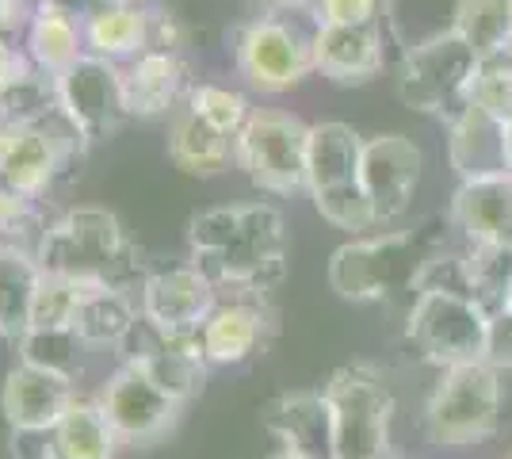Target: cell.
I'll use <instances>...</instances> for the list:
<instances>
[{
	"mask_svg": "<svg viewBox=\"0 0 512 459\" xmlns=\"http://www.w3.org/2000/svg\"><path fill=\"white\" fill-rule=\"evenodd\" d=\"M169 161L180 173L207 180V176H218L230 165H237L234 138L214 131L188 104H180L169 119Z\"/></svg>",
	"mask_w": 512,
	"mask_h": 459,
	"instance_id": "484cf974",
	"label": "cell"
},
{
	"mask_svg": "<svg viewBox=\"0 0 512 459\" xmlns=\"http://www.w3.org/2000/svg\"><path fill=\"white\" fill-rule=\"evenodd\" d=\"M467 104L470 108H482L497 115V119H509L512 115V46L509 50H497L478 58L474 77L467 88Z\"/></svg>",
	"mask_w": 512,
	"mask_h": 459,
	"instance_id": "e575fe53",
	"label": "cell"
},
{
	"mask_svg": "<svg viewBox=\"0 0 512 459\" xmlns=\"http://www.w3.org/2000/svg\"><path fill=\"white\" fill-rule=\"evenodd\" d=\"M54 92H58V108L73 119V127L88 142L111 138L130 119L123 66L104 58H92V54L77 58L65 73L54 77Z\"/></svg>",
	"mask_w": 512,
	"mask_h": 459,
	"instance_id": "7c38bea8",
	"label": "cell"
},
{
	"mask_svg": "<svg viewBox=\"0 0 512 459\" xmlns=\"http://www.w3.org/2000/svg\"><path fill=\"white\" fill-rule=\"evenodd\" d=\"M12 459H54V429H8Z\"/></svg>",
	"mask_w": 512,
	"mask_h": 459,
	"instance_id": "f35d334b",
	"label": "cell"
},
{
	"mask_svg": "<svg viewBox=\"0 0 512 459\" xmlns=\"http://www.w3.org/2000/svg\"><path fill=\"white\" fill-rule=\"evenodd\" d=\"M31 8L35 4H27V0H0V39L16 43L27 31V23H31Z\"/></svg>",
	"mask_w": 512,
	"mask_h": 459,
	"instance_id": "ab89813d",
	"label": "cell"
},
{
	"mask_svg": "<svg viewBox=\"0 0 512 459\" xmlns=\"http://www.w3.org/2000/svg\"><path fill=\"white\" fill-rule=\"evenodd\" d=\"M43 272L69 276L88 287H123L146 280L153 264L142 261V253L130 245L119 215L107 207H73L50 222L43 245L35 253Z\"/></svg>",
	"mask_w": 512,
	"mask_h": 459,
	"instance_id": "3957f363",
	"label": "cell"
},
{
	"mask_svg": "<svg viewBox=\"0 0 512 459\" xmlns=\"http://www.w3.org/2000/svg\"><path fill=\"white\" fill-rule=\"evenodd\" d=\"M474 50L451 27L406 46L398 62V100L413 111L455 119L467 108V88L474 77Z\"/></svg>",
	"mask_w": 512,
	"mask_h": 459,
	"instance_id": "9c48e42d",
	"label": "cell"
},
{
	"mask_svg": "<svg viewBox=\"0 0 512 459\" xmlns=\"http://www.w3.org/2000/svg\"><path fill=\"white\" fill-rule=\"evenodd\" d=\"M50 222L54 219H46V207L39 199H27L0 184V241H4V245L39 253Z\"/></svg>",
	"mask_w": 512,
	"mask_h": 459,
	"instance_id": "836d02e7",
	"label": "cell"
},
{
	"mask_svg": "<svg viewBox=\"0 0 512 459\" xmlns=\"http://www.w3.org/2000/svg\"><path fill=\"white\" fill-rule=\"evenodd\" d=\"M23 50L35 69H43L46 77H58L77 58H85V16L69 0H39L23 31Z\"/></svg>",
	"mask_w": 512,
	"mask_h": 459,
	"instance_id": "7402d4cb",
	"label": "cell"
},
{
	"mask_svg": "<svg viewBox=\"0 0 512 459\" xmlns=\"http://www.w3.org/2000/svg\"><path fill=\"white\" fill-rule=\"evenodd\" d=\"M142 329L138 295L123 287H88L85 303L77 310L73 333L85 341V349H119Z\"/></svg>",
	"mask_w": 512,
	"mask_h": 459,
	"instance_id": "4316f807",
	"label": "cell"
},
{
	"mask_svg": "<svg viewBox=\"0 0 512 459\" xmlns=\"http://www.w3.org/2000/svg\"><path fill=\"white\" fill-rule=\"evenodd\" d=\"M386 66L383 27H356V23H318L314 31V73L333 85H367Z\"/></svg>",
	"mask_w": 512,
	"mask_h": 459,
	"instance_id": "2e32d148",
	"label": "cell"
},
{
	"mask_svg": "<svg viewBox=\"0 0 512 459\" xmlns=\"http://www.w3.org/2000/svg\"><path fill=\"white\" fill-rule=\"evenodd\" d=\"M43 280V268L35 253L0 245V341L20 345L23 333L31 329V306Z\"/></svg>",
	"mask_w": 512,
	"mask_h": 459,
	"instance_id": "83f0119b",
	"label": "cell"
},
{
	"mask_svg": "<svg viewBox=\"0 0 512 459\" xmlns=\"http://www.w3.org/2000/svg\"><path fill=\"white\" fill-rule=\"evenodd\" d=\"M505 146H509V169H512V115L505 119Z\"/></svg>",
	"mask_w": 512,
	"mask_h": 459,
	"instance_id": "7bdbcfd3",
	"label": "cell"
},
{
	"mask_svg": "<svg viewBox=\"0 0 512 459\" xmlns=\"http://www.w3.org/2000/svg\"><path fill=\"white\" fill-rule=\"evenodd\" d=\"M85 291H88V284H77V280H69V276H54V272H43L39 291H35V306H31V329H73L77 310L85 303Z\"/></svg>",
	"mask_w": 512,
	"mask_h": 459,
	"instance_id": "d590c367",
	"label": "cell"
},
{
	"mask_svg": "<svg viewBox=\"0 0 512 459\" xmlns=\"http://www.w3.org/2000/svg\"><path fill=\"white\" fill-rule=\"evenodd\" d=\"M92 398L104 410L107 425L115 429L119 444H130V448L157 444L165 433H172V425L180 417V406L157 391L130 360H123L115 372L107 375Z\"/></svg>",
	"mask_w": 512,
	"mask_h": 459,
	"instance_id": "5bb4252c",
	"label": "cell"
},
{
	"mask_svg": "<svg viewBox=\"0 0 512 459\" xmlns=\"http://www.w3.org/2000/svg\"><path fill=\"white\" fill-rule=\"evenodd\" d=\"M448 222L467 241H512V173L459 180Z\"/></svg>",
	"mask_w": 512,
	"mask_h": 459,
	"instance_id": "44dd1931",
	"label": "cell"
},
{
	"mask_svg": "<svg viewBox=\"0 0 512 459\" xmlns=\"http://www.w3.org/2000/svg\"><path fill=\"white\" fill-rule=\"evenodd\" d=\"M451 31L474 50V58H486L512 46V0H459Z\"/></svg>",
	"mask_w": 512,
	"mask_h": 459,
	"instance_id": "4dcf8cb0",
	"label": "cell"
},
{
	"mask_svg": "<svg viewBox=\"0 0 512 459\" xmlns=\"http://www.w3.org/2000/svg\"><path fill=\"white\" fill-rule=\"evenodd\" d=\"M65 176V165L50 134L39 123H0V184L43 203Z\"/></svg>",
	"mask_w": 512,
	"mask_h": 459,
	"instance_id": "e0dca14e",
	"label": "cell"
},
{
	"mask_svg": "<svg viewBox=\"0 0 512 459\" xmlns=\"http://www.w3.org/2000/svg\"><path fill=\"white\" fill-rule=\"evenodd\" d=\"M306 12H268L234 31V62L245 85L264 96L299 88L314 73V31L299 20Z\"/></svg>",
	"mask_w": 512,
	"mask_h": 459,
	"instance_id": "52a82bcc",
	"label": "cell"
},
{
	"mask_svg": "<svg viewBox=\"0 0 512 459\" xmlns=\"http://www.w3.org/2000/svg\"><path fill=\"white\" fill-rule=\"evenodd\" d=\"M394 0H314L318 23H356V27H383Z\"/></svg>",
	"mask_w": 512,
	"mask_h": 459,
	"instance_id": "8d00e7d4",
	"label": "cell"
},
{
	"mask_svg": "<svg viewBox=\"0 0 512 459\" xmlns=\"http://www.w3.org/2000/svg\"><path fill=\"white\" fill-rule=\"evenodd\" d=\"M188 261L218 291L272 295L287 276V222L272 203H222L192 215Z\"/></svg>",
	"mask_w": 512,
	"mask_h": 459,
	"instance_id": "6da1fadb",
	"label": "cell"
},
{
	"mask_svg": "<svg viewBox=\"0 0 512 459\" xmlns=\"http://www.w3.org/2000/svg\"><path fill=\"white\" fill-rule=\"evenodd\" d=\"M463 280L474 303L486 310H501L512 291V241H467L459 249Z\"/></svg>",
	"mask_w": 512,
	"mask_h": 459,
	"instance_id": "f546056e",
	"label": "cell"
},
{
	"mask_svg": "<svg viewBox=\"0 0 512 459\" xmlns=\"http://www.w3.org/2000/svg\"><path fill=\"white\" fill-rule=\"evenodd\" d=\"M81 16H85V54L92 58L119 66L150 50V4L142 0H107Z\"/></svg>",
	"mask_w": 512,
	"mask_h": 459,
	"instance_id": "cb8c5ba5",
	"label": "cell"
},
{
	"mask_svg": "<svg viewBox=\"0 0 512 459\" xmlns=\"http://www.w3.org/2000/svg\"><path fill=\"white\" fill-rule=\"evenodd\" d=\"M123 81H127V104L130 115L138 119H153V115H169L176 111L188 92H192V69L188 58L180 50H142L127 69H123Z\"/></svg>",
	"mask_w": 512,
	"mask_h": 459,
	"instance_id": "ffe728a7",
	"label": "cell"
},
{
	"mask_svg": "<svg viewBox=\"0 0 512 459\" xmlns=\"http://www.w3.org/2000/svg\"><path fill=\"white\" fill-rule=\"evenodd\" d=\"M505 421V383L486 360L444 368L421 410V440L432 452L459 456L490 444Z\"/></svg>",
	"mask_w": 512,
	"mask_h": 459,
	"instance_id": "277c9868",
	"label": "cell"
},
{
	"mask_svg": "<svg viewBox=\"0 0 512 459\" xmlns=\"http://www.w3.org/2000/svg\"><path fill=\"white\" fill-rule=\"evenodd\" d=\"M490 310L474 303L463 291L428 287L417 291L406 310V341L432 368H459L474 364L486 352Z\"/></svg>",
	"mask_w": 512,
	"mask_h": 459,
	"instance_id": "ba28073f",
	"label": "cell"
},
{
	"mask_svg": "<svg viewBox=\"0 0 512 459\" xmlns=\"http://www.w3.org/2000/svg\"><path fill=\"white\" fill-rule=\"evenodd\" d=\"M146 337H150V341L138 352H130L127 360L146 375L165 398H172L176 406L192 402L195 394L203 391L207 372H211V364H207V356H203L199 333H180V337H153V333H146Z\"/></svg>",
	"mask_w": 512,
	"mask_h": 459,
	"instance_id": "d6986e66",
	"label": "cell"
},
{
	"mask_svg": "<svg viewBox=\"0 0 512 459\" xmlns=\"http://www.w3.org/2000/svg\"><path fill=\"white\" fill-rule=\"evenodd\" d=\"M276 337V306L272 295L253 291H222L207 322L199 326L203 356L211 368H241L256 360Z\"/></svg>",
	"mask_w": 512,
	"mask_h": 459,
	"instance_id": "4fadbf2b",
	"label": "cell"
},
{
	"mask_svg": "<svg viewBox=\"0 0 512 459\" xmlns=\"http://www.w3.org/2000/svg\"><path fill=\"white\" fill-rule=\"evenodd\" d=\"M20 349V364L43 368V372L65 375L77 383V375L85 368V341L73 329H27Z\"/></svg>",
	"mask_w": 512,
	"mask_h": 459,
	"instance_id": "1f68e13d",
	"label": "cell"
},
{
	"mask_svg": "<svg viewBox=\"0 0 512 459\" xmlns=\"http://www.w3.org/2000/svg\"><path fill=\"white\" fill-rule=\"evenodd\" d=\"M505 306H512V291H509V303H505Z\"/></svg>",
	"mask_w": 512,
	"mask_h": 459,
	"instance_id": "f6af8a7d",
	"label": "cell"
},
{
	"mask_svg": "<svg viewBox=\"0 0 512 459\" xmlns=\"http://www.w3.org/2000/svg\"><path fill=\"white\" fill-rule=\"evenodd\" d=\"M451 222L428 219L413 230H386L344 241L329 257V287L344 303H394L417 295L425 264L448 249Z\"/></svg>",
	"mask_w": 512,
	"mask_h": 459,
	"instance_id": "7a4b0ae2",
	"label": "cell"
},
{
	"mask_svg": "<svg viewBox=\"0 0 512 459\" xmlns=\"http://www.w3.org/2000/svg\"><path fill=\"white\" fill-rule=\"evenodd\" d=\"M73 402H77L73 379L31 364H16L0 387V414L8 429H54Z\"/></svg>",
	"mask_w": 512,
	"mask_h": 459,
	"instance_id": "ac0fdd59",
	"label": "cell"
},
{
	"mask_svg": "<svg viewBox=\"0 0 512 459\" xmlns=\"http://www.w3.org/2000/svg\"><path fill=\"white\" fill-rule=\"evenodd\" d=\"M501 459H512V448H509V452H505V456H501Z\"/></svg>",
	"mask_w": 512,
	"mask_h": 459,
	"instance_id": "ee69618b",
	"label": "cell"
},
{
	"mask_svg": "<svg viewBox=\"0 0 512 459\" xmlns=\"http://www.w3.org/2000/svg\"><path fill=\"white\" fill-rule=\"evenodd\" d=\"M253 4H264L272 12H310L314 0H253Z\"/></svg>",
	"mask_w": 512,
	"mask_h": 459,
	"instance_id": "60d3db41",
	"label": "cell"
},
{
	"mask_svg": "<svg viewBox=\"0 0 512 459\" xmlns=\"http://www.w3.org/2000/svg\"><path fill=\"white\" fill-rule=\"evenodd\" d=\"M482 360L490 364L493 372H512V306H501L490 314V326H486V352Z\"/></svg>",
	"mask_w": 512,
	"mask_h": 459,
	"instance_id": "74e56055",
	"label": "cell"
},
{
	"mask_svg": "<svg viewBox=\"0 0 512 459\" xmlns=\"http://www.w3.org/2000/svg\"><path fill=\"white\" fill-rule=\"evenodd\" d=\"M268 459H314V456H306V452H295V448H276Z\"/></svg>",
	"mask_w": 512,
	"mask_h": 459,
	"instance_id": "b9f144b4",
	"label": "cell"
},
{
	"mask_svg": "<svg viewBox=\"0 0 512 459\" xmlns=\"http://www.w3.org/2000/svg\"><path fill=\"white\" fill-rule=\"evenodd\" d=\"M218 287L195 261L153 264L146 280L138 284V310L142 329L153 337H180L199 333L207 314L218 303Z\"/></svg>",
	"mask_w": 512,
	"mask_h": 459,
	"instance_id": "8fae6325",
	"label": "cell"
},
{
	"mask_svg": "<svg viewBox=\"0 0 512 459\" xmlns=\"http://www.w3.org/2000/svg\"><path fill=\"white\" fill-rule=\"evenodd\" d=\"M184 104H188L203 123H211L214 131H222L226 138H234V142H237V134L245 131L249 115L256 111V108H249V100H245L237 88L214 85V81H195Z\"/></svg>",
	"mask_w": 512,
	"mask_h": 459,
	"instance_id": "d6a6232c",
	"label": "cell"
},
{
	"mask_svg": "<svg viewBox=\"0 0 512 459\" xmlns=\"http://www.w3.org/2000/svg\"><path fill=\"white\" fill-rule=\"evenodd\" d=\"M421 169H425V153H421V146L409 134L383 131L363 138L360 180L379 226L402 219L413 207V192L421 184Z\"/></svg>",
	"mask_w": 512,
	"mask_h": 459,
	"instance_id": "9a60e30c",
	"label": "cell"
},
{
	"mask_svg": "<svg viewBox=\"0 0 512 459\" xmlns=\"http://www.w3.org/2000/svg\"><path fill=\"white\" fill-rule=\"evenodd\" d=\"M237 169L253 180V188L268 196L306 192V153H310V123L276 108H256L245 131L234 142Z\"/></svg>",
	"mask_w": 512,
	"mask_h": 459,
	"instance_id": "30bf717a",
	"label": "cell"
},
{
	"mask_svg": "<svg viewBox=\"0 0 512 459\" xmlns=\"http://www.w3.org/2000/svg\"><path fill=\"white\" fill-rule=\"evenodd\" d=\"M363 138L356 127L341 119L310 127V153H306V196L314 199L318 215L352 238L371 234L379 222L360 180Z\"/></svg>",
	"mask_w": 512,
	"mask_h": 459,
	"instance_id": "8992f818",
	"label": "cell"
},
{
	"mask_svg": "<svg viewBox=\"0 0 512 459\" xmlns=\"http://www.w3.org/2000/svg\"><path fill=\"white\" fill-rule=\"evenodd\" d=\"M119 437L107 425L96 398L77 394V402L54 425V459H115Z\"/></svg>",
	"mask_w": 512,
	"mask_h": 459,
	"instance_id": "f1b7e54d",
	"label": "cell"
},
{
	"mask_svg": "<svg viewBox=\"0 0 512 459\" xmlns=\"http://www.w3.org/2000/svg\"><path fill=\"white\" fill-rule=\"evenodd\" d=\"M448 161L459 173V180L512 173L509 146H505V119L467 104L455 119H448Z\"/></svg>",
	"mask_w": 512,
	"mask_h": 459,
	"instance_id": "603a6c76",
	"label": "cell"
},
{
	"mask_svg": "<svg viewBox=\"0 0 512 459\" xmlns=\"http://www.w3.org/2000/svg\"><path fill=\"white\" fill-rule=\"evenodd\" d=\"M260 425L276 437L279 448H295L314 459H329V402L321 391H287L276 394L264 414Z\"/></svg>",
	"mask_w": 512,
	"mask_h": 459,
	"instance_id": "d4e9b609",
	"label": "cell"
},
{
	"mask_svg": "<svg viewBox=\"0 0 512 459\" xmlns=\"http://www.w3.org/2000/svg\"><path fill=\"white\" fill-rule=\"evenodd\" d=\"M329 402V459H394L398 402L375 364H344L321 387Z\"/></svg>",
	"mask_w": 512,
	"mask_h": 459,
	"instance_id": "5b68a950",
	"label": "cell"
}]
</instances>
